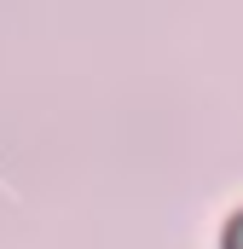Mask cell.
<instances>
[{
    "instance_id": "6da1fadb",
    "label": "cell",
    "mask_w": 243,
    "mask_h": 249,
    "mask_svg": "<svg viewBox=\"0 0 243 249\" xmlns=\"http://www.w3.org/2000/svg\"><path fill=\"white\" fill-rule=\"evenodd\" d=\"M226 249H243V214L232 220V226H226Z\"/></svg>"
}]
</instances>
